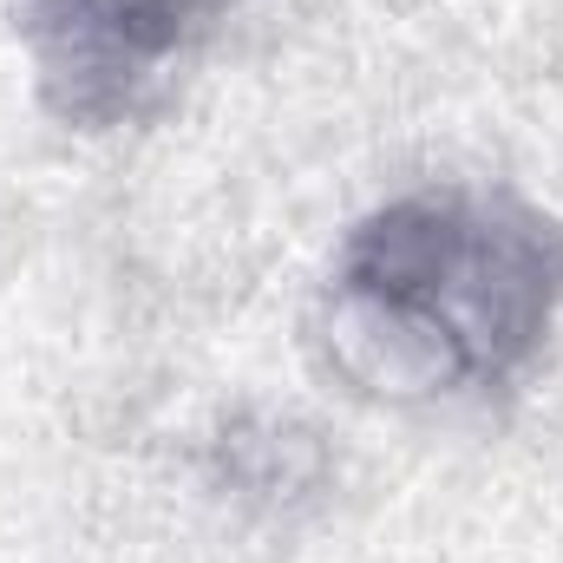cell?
Returning a JSON list of instances; mask_svg holds the SVG:
<instances>
[{
	"label": "cell",
	"mask_w": 563,
	"mask_h": 563,
	"mask_svg": "<svg viewBox=\"0 0 563 563\" xmlns=\"http://www.w3.org/2000/svg\"><path fill=\"white\" fill-rule=\"evenodd\" d=\"M334 354L380 394H485L538 361L563 308V223L498 190L367 210L328 276Z\"/></svg>",
	"instance_id": "obj_1"
},
{
	"label": "cell",
	"mask_w": 563,
	"mask_h": 563,
	"mask_svg": "<svg viewBox=\"0 0 563 563\" xmlns=\"http://www.w3.org/2000/svg\"><path fill=\"white\" fill-rule=\"evenodd\" d=\"M217 20L223 0H26L20 40L40 106L73 132H112L170 92Z\"/></svg>",
	"instance_id": "obj_2"
}]
</instances>
